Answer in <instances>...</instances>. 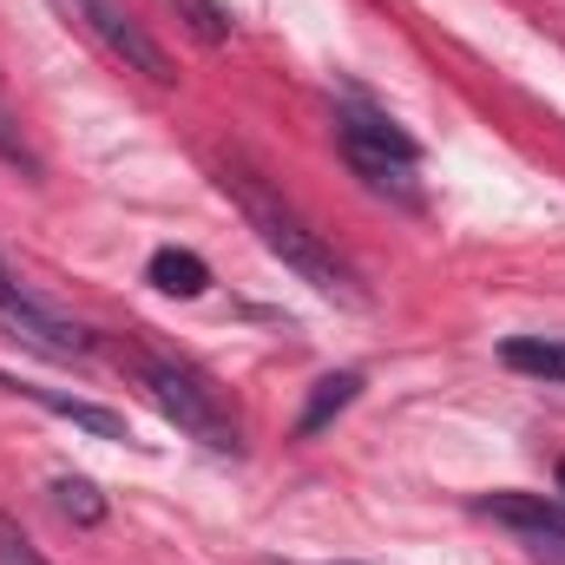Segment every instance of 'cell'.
Instances as JSON below:
<instances>
[{
	"mask_svg": "<svg viewBox=\"0 0 565 565\" xmlns=\"http://www.w3.org/2000/svg\"><path fill=\"white\" fill-rule=\"evenodd\" d=\"M342 158L362 171L369 191H388V198L415 204V164H408V158H395V151H382V145H362V139H342Z\"/></svg>",
	"mask_w": 565,
	"mask_h": 565,
	"instance_id": "cell-7",
	"label": "cell"
},
{
	"mask_svg": "<svg viewBox=\"0 0 565 565\" xmlns=\"http://www.w3.org/2000/svg\"><path fill=\"white\" fill-rule=\"evenodd\" d=\"M132 375H139V388L151 395V408L178 427V434L204 440L211 454H237V447H244V427H237V415H231L224 388H211V375H198L191 362L132 355Z\"/></svg>",
	"mask_w": 565,
	"mask_h": 565,
	"instance_id": "cell-2",
	"label": "cell"
},
{
	"mask_svg": "<svg viewBox=\"0 0 565 565\" xmlns=\"http://www.w3.org/2000/svg\"><path fill=\"white\" fill-rule=\"evenodd\" d=\"M224 191L237 198V211L250 217L257 244L277 257L289 277H302L316 296L349 302V309H362V302H369V296H362V282H355V270L329 250V237H322V231H309V224H302V211H289L270 184H257L250 171H224Z\"/></svg>",
	"mask_w": 565,
	"mask_h": 565,
	"instance_id": "cell-1",
	"label": "cell"
},
{
	"mask_svg": "<svg viewBox=\"0 0 565 565\" xmlns=\"http://www.w3.org/2000/svg\"><path fill=\"white\" fill-rule=\"evenodd\" d=\"M500 362L520 375H540V382H565V342H553V335H507Z\"/></svg>",
	"mask_w": 565,
	"mask_h": 565,
	"instance_id": "cell-9",
	"label": "cell"
},
{
	"mask_svg": "<svg viewBox=\"0 0 565 565\" xmlns=\"http://www.w3.org/2000/svg\"><path fill=\"white\" fill-rule=\"evenodd\" d=\"M0 565H46L33 546H26V533H20L7 513H0Z\"/></svg>",
	"mask_w": 565,
	"mask_h": 565,
	"instance_id": "cell-14",
	"label": "cell"
},
{
	"mask_svg": "<svg viewBox=\"0 0 565 565\" xmlns=\"http://www.w3.org/2000/svg\"><path fill=\"white\" fill-rule=\"evenodd\" d=\"M480 513L487 520H500V526H513V533H533V540H559L565 546V500L553 493H487L480 500Z\"/></svg>",
	"mask_w": 565,
	"mask_h": 565,
	"instance_id": "cell-5",
	"label": "cell"
},
{
	"mask_svg": "<svg viewBox=\"0 0 565 565\" xmlns=\"http://www.w3.org/2000/svg\"><path fill=\"white\" fill-rule=\"evenodd\" d=\"M53 507H60L73 526H99V520H106L99 487H93V480H79V473H60V480H53Z\"/></svg>",
	"mask_w": 565,
	"mask_h": 565,
	"instance_id": "cell-12",
	"label": "cell"
},
{
	"mask_svg": "<svg viewBox=\"0 0 565 565\" xmlns=\"http://www.w3.org/2000/svg\"><path fill=\"white\" fill-rule=\"evenodd\" d=\"M355 395H362V375H355V369H342V375H322V382L309 388V408H302L296 434H322V427L335 422V415H342Z\"/></svg>",
	"mask_w": 565,
	"mask_h": 565,
	"instance_id": "cell-10",
	"label": "cell"
},
{
	"mask_svg": "<svg viewBox=\"0 0 565 565\" xmlns=\"http://www.w3.org/2000/svg\"><path fill=\"white\" fill-rule=\"evenodd\" d=\"M145 277H151V289H164V296H204V289H211V264H204L198 250L164 244V250H151Z\"/></svg>",
	"mask_w": 565,
	"mask_h": 565,
	"instance_id": "cell-8",
	"label": "cell"
},
{
	"mask_svg": "<svg viewBox=\"0 0 565 565\" xmlns=\"http://www.w3.org/2000/svg\"><path fill=\"white\" fill-rule=\"evenodd\" d=\"M171 7L184 13V26H191L204 46H224V40H231V26H237V20H231V7H217V0H171Z\"/></svg>",
	"mask_w": 565,
	"mask_h": 565,
	"instance_id": "cell-13",
	"label": "cell"
},
{
	"mask_svg": "<svg viewBox=\"0 0 565 565\" xmlns=\"http://www.w3.org/2000/svg\"><path fill=\"white\" fill-rule=\"evenodd\" d=\"M342 139H362V145H382V151H395V158H408V164H422V151L415 139L388 119V113H369V106H349L342 113Z\"/></svg>",
	"mask_w": 565,
	"mask_h": 565,
	"instance_id": "cell-11",
	"label": "cell"
},
{
	"mask_svg": "<svg viewBox=\"0 0 565 565\" xmlns=\"http://www.w3.org/2000/svg\"><path fill=\"white\" fill-rule=\"evenodd\" d=\"M0 388H7V395H26L33 408H46V415H60V422H73V427H86V434H99V440H132L126 415H113V408H99V402L60 395V388H33V382H7V375H0Z\"/></svg>",
	"mask_w": 565,
	"mask_h": 565,
	"instance_id": "cell-6",
	"label": "cell"
},
{
	"mask_svg": "<svg viewBox=\"0 0 565 565\" xmlns=\"http://www.w3.org/2000/svg\"><path fill=\"white\" fill-rule=\"evenodd\" d=\"M0 322L13 329V342H26V349L46 355V362H86V355H93V335H86L73 316H60L40 289H26L7 264H0Z\"/></svg>",
	"mask_w": 565,
	"mask_h": 565,
	"instance_id": "cell-3",
	"label": "cell"
},
{
	"mask_svg": "<svg viewBox=\"0 0 565 565\" xmlns=\"http://www.w3.org/2000/svg\"><path fill=\"white\" fill-rule=\"evenodd\" d=\"M559 500H565V460H559Z\"/></svg>",
	"mask_w": 565,
	"mask_h": 565,
	"instance_id": "cell-15",
	"label": "cell"
},
{
	"mask_svg": "<svg viewBox=\"0 0 565 565\" xmlns=\"http://www.w3.org/2000/svg\"><path fill=\"white\" fill-rule=\"evenodd\" d=\"M60 7H66V13H73V20H79V26H86V33H93V40H99L126 73H145L151 86H171V79H178L171 53L145 33L139 20H132V7H126V0H60Z\"/></svg>",
	"mask_w": 565,
	"mask_h": 565,
	"instance_id": "cell-4",
	"label": "cell"
}]
</instances>
